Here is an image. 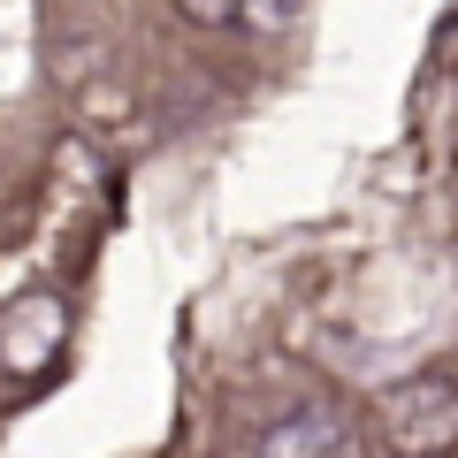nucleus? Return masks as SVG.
<instances>
[{
  "instance_id": "1",
  "label": "nucleus",
  "mask_w": 458,
  "mask_h": 458,
  "mask_svg": "<svg viewBox=\"0 0 458 458\" xmlns=\"http://www.w3.org/2000/svg\"><path fill=\"white\" fill-rule=\"evenodd\" d=\"M260 451H267V458H298V451H352V436H344L336 412H291V428H267Z\"/></svg>"
}]
</instances>
